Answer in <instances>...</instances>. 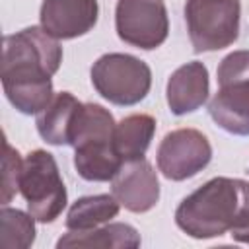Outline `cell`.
<instances>
[{"label":"cell","mask_w":249,"mask_h":249,"mask_svg":"<svg viewBox=\"0 0 249 249\" xmlns=\"http://www.w3.org/2000/svg\"><path fill=\"white\" fill-rule=\"evenodd\" d=\"M62 62L58 39L43 27H25L4 37L2 88L8 101L23 115H39L54 97L51 76Z\"/></svg>","instance_id":"obj_1"},{"label":"cell","mask_w":249,"mask_h":249,"mask_svg":"<svg viewBox=\"0 0 249 249\" xmlns=\"http://www.w3.org/2000/svg\"><path fill=\"white\" fill-rule=\"evenodd\" d=\"M175 224L195 239L220 237L249 224V183L214 177L181 200Z\"/></svg>","instance_id":"obj_2"},{"label":"cell","mask_w":249,"mask_h":249,"mask_svg":"<svg viewBox=\"0 0 249 249\" xmlns=\"http://www.w3.org/2000/svg\"><path fill=\"white\" fill-rule=\"evenodd\" d=\"M19 193L27 202V212L41 224L54 222L66 206V187L56 160L47 150H33L25 156Z\"/></svg>","instance_id":"obj_3"},{"label":"cell","mask_w":249,"mask_h":249,"mask_svg":"<svg viewBox=\"0 0 249 249\" xmlns=\"http://www.w3.org/2000/svg\"><path fill=\"white\" fill-rule=\"evenodd\" d=\"M91 84L95 91L113 105L130 107L140 103L152 88L150 66L126 53H109L91 66Z\"/></svg>","instance_id":"obj_4"},{"label":"cell","mask_w":249,"mask_h":249,"mask_svg":"<svg viewBox=\"0 0 249 249\" xmlns=\"http://www.w3.org/2000/svg\"><path fill=\"white\" fill-rule=\"evenodd\" d=\"M239 0H187L185 23L195 53L220 51L239 37Z\"/></svg>","instance_id":"obj_5"},{"label":"cell","mask_w":249,"mask_h":249,"mask_svg":"<svg viewBox=\"0 0 249 249\" xmlns=\"http://www.w3.org/2000/svg\"><path fill=\"white\" fill-rule=\"evenodd\" d=\"M115 29L123 43L152 51L165 43L169 18L163 0H119L115 8Z\"/></svg>","instance_id":"obj_6"},{"label":"cell","mask_w":249,"mask_h":249,"mask_svg":"<svg viewBox=\"0 0 249 249\" xmlns=\"http://www.w3.org/2000/svg\"><path fill=\"white\" fill-rule=\"evenodd\" d=\"M158 169L169 181H185L202 171L212 160L208 138L196 128H177L158 146Z\"/></svg>","instance_id":"obj_7"},{"label":"cell","mask_w":249,"mask_h":249,"mask_svg":"<svg viewBox=\"0 0 249 249\" xmlns=\"http://www.w3.org/2000/svg\"><path fill=\"white\" fill-rule=\"evenodd\" d=\"M111 193L128 212L152 210L160 200V183L152 163L146 158L124 161L111 181Z\"/></svg>","instance_id":"obj_8"},{"label":"cell","mask_w":249,"mask_h":249,"mask_svg":"<svg viewBox=\"0 0 249 249\" xmlns=\"http://www.w3.org/2000/svg\"><path fill=\"white\" fill-rule=\"evenodd\" d=\"M99 16L97 0H43L39 21L54 39H76L89 33Z\"/></svg>","instance_id":"obj_9"},{"label":"cell","mask_w":249,"mask_h":249,"mask_svg":"<svg viewBox=\"0 0 249 249\" xmlns=\"http://www.w3.org/2000/svg\"><path fill=\"white\" fill-rule=\"evenodd\" d=\"M208 93H210L208 68L198 60L179 66L169 76L165 88V99L169 111L177 117L200 109L206 103Z\"/></svg>","instance_id":"obj_10"},{"label":"cell","mask_w":249,"mask_h":249,"mask_svg":"<svg viewBox=\"0 0 249 249\" xmlns=\"http://www.w3.org/2000/svg\"><path fill=\"white\" fill-rule=\"evenodd\" d=\"M208 113L226 132L249 136V80L220 84L208 103Z\"/></svg>","instance_id":"obj_11"},{"label":"cell","mask_w":249,"mask_h":249,"mask_svg":"<svg viewBox=\"0 0 249 249\" xmlns=\"http://www.w3.org/2000/svg\"><path fill=\"white\" fill-rule=\"evenodd\" d=\"M56 247H101V249H136L140 247V233L128 224H103L93 230H68Z\"/></svg>","instance_id":"obj_12"},{"label":"cell","mask_w":249,"mask_h":249,"mask_svg":"<svg viewBox=\"0 0 249 249\" xmlns=\"http://www.w3.org/2000/svg\"><path fill=\"white\" fill-rule=\"evenodd\" d=\"M80 105L70 91L54 93L51 103L37 115L35 124L39 136L53 146H70V126Z\"/></svg>","instance_id":"obj_13"},{"label":"cell","mask_w":249,"mask_h":249,"mask_svg":"<svg viewBox=\"0 0 249 249\" xmlns=\"http://www.w3.org/2000/svg\"><path fill=\"white\" fill-rule=\"evenodd\" d=\"M123 163L113 142H91L74 148V167L86 181H113Z\"/></svg>","instance_id":"obj_14"},{"label":"cell","mask_w":249,"mask_h":249,"mask_svg":"<svg viewBox=\"0 0 249 249\" xmlns=\"http://www.w3.org/2000/svg\"><path fill=\"white\" fill-rule=\"evenodd\" d=\"M156 134V119L146 113L128 115L117 123L113 144L123 161L144 158Z\"/></svg>","instance_id":"obj_15"},{"label":"cell","mask_w":249,"mask_h":249,"mask_svg":"<svg viewBox=\"0 0 249 249\" xmlns=\"http://www.w3.org/2000/svg\"><path fill=\"white\" fill-rule=\"evenodd\" d=\"M113 115L97 103H82L70 126V146H84L91 142H113L115 134Z\"/></svg>","instance_id":"obj_16"},{"label":"cell","mask_w":249,"mask_h":249,"mask_svg":"<svg viewBox=\"0 0 249 249\" xmlns=\"http://www.w3.org/2000/svg\"><path fill=\"white\" fill-rule=\"evenodd\" d=\"M119 200L111 195H91L78 198L68 214H66V228L68 230H93L107 222H111L119 214Z\"/></svg>","instance_id":"obj_17"},{"label":"cell","mask_w":249,"mask_h":249,"mask_svg":"<svg viewBox=\"0 0 249 249\" xmlns=\"http://www.w3.org/2000/svg\"><path fill=\"white\" fill-rule=\"evenodd\" d=\"M35 218L29 212L2 206L0 210V243L6 249H27L35 241Z\"/></svg>","instance_id":"obj_18"},{"label":"cell","mask_w":249,"mask_h":249,"mask_svg":"<svg viewBox=\"0 0 249 249\" xmlns=\"http://www.w3.org/2000/svg\"><path fill=\"white\" fill-rule=\"evenodd\" d=\"M4 173H2V204H8L14 195L19 191V175L23 167V160L19 158L18 150L10 146L8 140H4Z\"/></svg>","instance_id":"obj_19"},{"label":"cell","mask_w":249,"mask_h":249,"mask_svg":"<svg viewBox=\"0 0 249 249\" xmlns=\"http://www.w3.org/2000/svg\"><path fill=\"white\" fill-rule=\"evenodd\" d=\"M218 86L228 82L249 80V51H233L222 58L218 66Z\"/></svg>","instance_id":"obj_20"},{"label":"cell","mask_w":249,"mask_h":249,"mask_svg":"<svg viewBox=\"0 0 249 249\" xmlns=\"http://www.w3.org/2000/svg\"><path fill=\"white\" fill-rule=\"evenodd\" d=\"M231 237L235 241H239V243H249V224L243 226V228H239V230H233L231 231Z\"/></svg>","instance_id":"obj_21"}]
</instances>
